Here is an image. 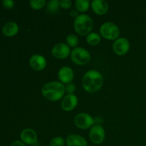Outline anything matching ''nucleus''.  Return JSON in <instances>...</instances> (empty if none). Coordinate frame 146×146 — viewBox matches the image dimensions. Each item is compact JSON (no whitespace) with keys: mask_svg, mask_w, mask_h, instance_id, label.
<instances>
[{"mask_svg":"<svg viewBox=\"0 0 146 146\" xmlns=\"http://www.w3.org/2000/svg\"><path fill=\"white\" fill-rule=\"evenodd\" d=\"M102 86V75L95 70L88 71L83 78V87L87 92H96L101 89Z\"/></svg>","mask_w":146,"mask_h":146,"instance_id":"nucleus-1","label":"nucleus"},{"mask_svg":"<svg viewBox=\"0 0 146 146\" xmlns=\"http://www.w3.org/2000/svg\"><path fill=\"white\" fill-rule=\"evenodd\" d=\"M65 91V87L62 83L52 81V82L47 83L42 87L41 93L46 99L56 101L62 98Z\"/></svg>","mask_w":146,"mask_h":146,"instance_id":"nucleus-2","label":"nucleus"},{"mask_svg":"<svg viewBox=\"0 0 146 146\" xmlns=\"http://www.w3.org/2000/svg\"><path fill=\"white\" fill-rule=\"evenodd\" d=\"M93 28V21L87 14L78 15L74 21V29L81 36L89 34Z\"/></svg>","mask_w":146,"mask_h":146,"instance_id":"nucleus-3","label":"nucleus"},{"mask_svg":"<svg viewBox=\"0 0 146 146\" xmlns=\"http://www.w3.org/2000/svg\"><path fill=\"white\" fill-rule=\"evenodd\" d=\"M100 34L106 39H118L120 35V29L115 24L108 21L101 25L100 28Z\"/></svg>","mask_w":146,"mask_h":146,"instance_id":"nucleus-4","label":"nucleus"},{"mask_svg":"<svg viewBox=\"0 0 146 146\" xmlns=\"http://www.w3.org/2000/svg\"><path fill=\"white\" fill-rule=\"evenodd\" d=\"M71 60L78 65H85L91 60V55L89 52L85 48H76L71 51Z\"/></svg>","mask_w":146,"mask_h":146,"instance_id":"nucleus-5","label":"nucleus"},{"mask_svg":"<svg viewBox=\"0 0 146 146\" xmlns=\"http://www.w3.org/2000/svg\"><path fill=\"white\" fill-rule=\"evenodd\" d=\"M94 118L88 114L85 113H81L76 116L74 119V123L76 127L81 129H87L92 126L94 124Z\"/></svg>","mask_w":146,"mask_h":146,"instance_id":"nucleus-6","label":"nucleus"},{"mask_svg":"<svg viewBox=\"0 0 146 146\" xmlns=\"http://www.w3.org/2000/svg\"><path fill=\"white\" fill-rule=\"evenodd\" d=\"M90 140L94 144H100L105 139V131L99 125H94L89 132Z\"/></svg>","mask_w":146,"mask_h":146,"instance_id":"nucleus-7","label":"nucleus"},{"mask_svg":"<svg viewBox=\"0 0 146 146\" xmlns=\"http://www.w3.org/2000/svg\"><path fill=\"white\" fill-rule=\"evenodd\" d=\"M114 52L119 56L124 55L130 48L129 41L125 38H119L115 41L113 46Z\"/></svg>","mask_w":146,"mask_h":146,"instance_id":"nucleus-8","label":"nucleus"},{"mask_svg":"<svg viewBox=\"0 0 146 146\" xmlns=\"http://www.w3.org/2000/svg\"><path fill=\"white\" fill-rule=\"evenodd\" d=\"M52 54L54 57L60 59L66 58L70 54V48L67 44L59 43L54 46L52 48Z\"/></svg>","mask_w":146,"mask_h":146,"instance_id":"nucleus-9","label":"nucleus"},{"mask_svg":"<svg viewBox=\"0 0 146 146\" xmlns=\"http://www.w3.org/2000/svg\"><path fill=\"white\" fill-rule=\"evenodd\" d=\"M20 138L22 142L27 145H34L38 141L36 133L34 130L30 129V128L24 130L20 134Z\"/></svg>","mask_w":146,"mask_h":146,"instance_id":"nucleus-10","label":"nucleus"},{"mask_svg":"<svg viewBox=\"0 0 146 146\" xmlns=\"http://www.w3.org/2000/svg\"><path fill=\"white\" fill-rule=\"evenodd\" d=\"M78 98L74 94H68L63 98L61 106L64 111H71L74 110L77 106Z\"/></svg>","mask_w":146,"mask_h":146,"instance_id":"nucleus-11","label":"nucleus"},{"mask_svg":"<svg viewBox=\"0 0 146 146\" xmlns=\"http://www.w3.org/2000/svg\"><path fill=\"white\" fill-rule=\"evenodd\" d=\"M29 64L33 69L36 71H41L45 68L46 61L43 56L36 54L30 58Z\"/></svg>","mask_w":146,"mask_h":146,"instance_id":"nucleus-12","label":"nucleus"},{"mask_svg":"<svg viewBox=\"0 0 146 146\" xmlns=\"http://www.w3.org/2000/svg\"><path fill=\"white\" fill-rule=\"evenodd\" d=\"M91 8L98 15L105 14L108 10V4L104 0H94L91 2Z\"/></svg>","mask_w":146,"mask_h":146,"instance_id":"nucleus-13","label":"nucleus"},{"mask_svg":"<svg viewBox=\"0 0 146 146\" xmlns=\"http://www.w3.org/2000/svg\"><path fill=\"white\" fill-rule=\"evenodd\" d=\"M74 71L70 67L64 66L58 71V78L64 84H69L74 79Z\"/></svg>","mask_w":146,"mask_h":146,"instance_id":"nucleus-14","label":"nucleus"},{"mask_svg":"<svg viewBox=\"0 0 146 146\" xmlns=\"http://www.w3.org/2000/svg\"><path fill=\"white\" fill-rule=\"evenodd\" d=\"M67 146H87L85 138L78 135H71L66 139Z\"/></svg>","mask_w":146,"mask_h":146,"instance_id":"nucleus-15","label":"nucleus"},{"mask_svg":"<svg viewBox=\"0 0 146 146\" xmlns=\"http://www.w3.org/2000/svg\"><path fill=\"white\" fill-rule=\"evenodd\" d=\"M19 27L17 23L14 21H10V22L7 23L4 26L2 29V32L6 36H14L18 33Z\"/></svg>","mask_w":146,"mask_h":146,"instance_id":"nucleus-16","label":"nucleus"},{"mask_svg":"<svg viewBox=\"0 0 146 146\" xmlns=\"http://www.w3.org/2000/svg\"><path fill=\"white\" fill-rule=\"evenodd\" d=\"M60 6V1L58 0H52V1H49L47 4V10L50 14H55L59 10Z\"/></svg>","mask_w":146,"mask_h":146,"instance_id":"nucleus-17","label":"nucleus"},{"mask_svg":"<svg viewBox=\"0 0 146 146\" xmlns=\"http://www.w3.org/2000/svg\"><path fill=\"white\" fill-rule=\"evenodd\" d=\"M90 1L88 0H76V9L80 12H85L89 8Z\"/></svg>","mask_w":146,"mask_h":146,"instance_id":"nucleus-18","label":"nucleus"},{"mask_svg":"<svg viewBox=\"0 0 146 146\" xmlns=\"http://www.w3.org/2000/svg\"><path fill=\"white\" fill-rule=\"evenodd\" d=\"M86 41L91 46H96L101 41V36L97 33H90L87 36Z\"/></svg>","mask_w":146,"mask_h":146,"instance_id":"nucleus-19","label":"nucleus"},{"mask_svg":"<svg viewBox=\"0 0 146 146\" xmlns=\"http://www.w3.org/2000/svg\"><path fill=\"white\" fill-rule=\"evenodd\" d=\"M45 4V0H31L30 1V6L31 8L35 10L41 9L44 7Z\"/></svg>","mask_w":146,"mask_h":146,"instance_id":"nucleus-20","label":"nucleus"},{"mask_svg":"<svg viewBox=\"0 0 146 146\" xmlns=\"http://www.w3.org/2000/svg\"><path fill=\"white\" fill-rule=\"evenodd\" d=\"M66 42L70 46L76 47L78 44V38L74 34H69L66 38Z\"/></svg>","mask_w":146,"mask_h":146,"instance_id":"nucleus-21","label":"nucleus"},{"mask_svg":"<svg viewBox=\"0 0 146 146\" xmlns=\"http://www.w3.org/2000/svg\"><path fill=\"white\" fill-rule=\"evenodd\" d=\"M65 141L61 137H55L50 143V146H64Z\"/></svg>","mask_w":146,"mask_h":146,"instance_id":"nucleus-22","label":"nucleus"},{"mask_svg":"<svg viewBox=\"0 0 146 146\" xmlns=\"http://www.w3.org/2000/svg\"><path fill=\"white\" fill-rule=\"evenodd\" d=\"M65 90L68 92V94H74V93L76 91V86L74 84L69 83L65 87Z\"/></svg>","mask_w":146,"mask_h":146,"instance_id":"nucleus-23","label":"nucleus"},{"mask_svg":"<svg viewBox=\"0 0 146 146\" xmlns=\"http://www.w3.org/2000/svg\"><path fill=\"white\" fill-rule=\"evenodd\" d=\"M60 6L64 9H68L71 6V1L70 0H62L60 1Z\"/></svg>","mask_w":146,"mask_h":146,"instance_id":"nucleus-24","label":"nucleus"},{"mask_svg":"<svg viewBox=\"0 0 146 146\" xmlns=\"http://www.w3.org/2000/svg\"><path fill=\"white\" fill-rule=\"evenodd\" d=\"M2 4L4 5V7L7 9L12 8L14 5V2L13 1H11V0H4L2 1Z\"/></svg>","mask_w":146,"mask_h":146,"instance_id":"nucleus-25","label":"nucleus"},{"mask_svg":"<svg viewBox=\"0 0 146 146\" xmlns=\"http://www.w3.org/2000/svg\"><path fill=\"white\" fill-rule=\"evenodd\" d=\"M11 146H25V145L22 142H21V141H16L14 143H12Z\"/></svg>","mask_w":146,"mask_h":146,"instance_id":"nucleus-26","label":"nucleus"},{"mask_svg":"<svg viewBox=\"0 0 146 146\" xmlns=\"http://www.w3.org/2000/svg\"><path fill=\"white\" fill-rule=\"evenodd\" d=\"M70 14H71V17H76V18L78 16V12H77L76 11H75V10H72V11H71V13H70Z\"/></svg>","mask_w":146,"mask_h":146,"instance_id":"nucleus-27","label":"nucleus"}]
</instances>
